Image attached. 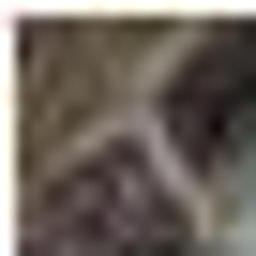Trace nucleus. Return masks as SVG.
I'll return each instance as SVG.
<instances>
[{
    "label": "nucleus",
    "mask_w": 256,
    "mask_h": 256,
    "mask_svg": "<svg viewBox=\"0 0 256 256\" xmlns=\"http://www.w3.org/2000/svg\"><path fill=\"white\" fill-rule=\"evenodd\" d=\"M241 106H256V30H211L196 60H181V90H166V120L196 151H241Z\"/></svg>",
    "instance_id": "nucleus-2"
},
{
    "label": "nucleus",
    "mask_w": 256,
    "mask_h": 256,
    "mask_svg": "<svg viewBox=\"0 0 256 256\" xmlns=\"http://www.w3.org/2000/svg\"><path fill=\"white\" fill-rule=\"evenodd\" d=\"M60 241H120V256H196V241H181V211H151V166H136V151H90V166H60Z\"/></svg>",
    "instance_id": "nucleus-1"
}]
</instances>
